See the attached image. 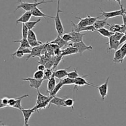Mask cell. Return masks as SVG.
I'll list each match as a JSON object with an SVG mask.
<instances>
[{
	"instance_id": "obj_41",
	"label": "cell",
	"mask_w": 126,
	"mask_h": 126,
	"mask_svg": "<svg viewBox=\"0 0 126 126\" xmlns=\"http://www.w3.org/2000/svg\"><path fill=\"white\" fill-rule=\"evenodd\" d=\"M74 101L71 98H66L65 100V105L66 107H71L74 109Z\"/></svg>"
},
{
	"instance_id": "obj_54",
	"label": "cell",
	"mask_w": 126,
	"mask_h": 126,
	"mask_svg": "<svg viewBox=\"0 0 126 126\" xmlns=\"http://www.w3.org/2000/svg\"><path fill=\"white\" fill-rule=\"evenodd\" d=\"M124 34H126V32H125V33H124Z\"/></svg>"
},
{
	"instance_id": "obj_10",
	"label": "cell",
	"mask_w": 126,
	"mask_h": 126,
	"mask_svg": "<svg viewBox=\"0 0 126 126\" xmlns=\"http://www.w3.org/2000/svg\"><path fill=\"white\" fill-rule=\"evenodd\" d=\"M66 97L63 98L57 97L56 96H53L50 101L49 107H50L51 105H56L58 107H66V105H65V100H66Z\"/></svg>"
},
{
	"instance_id": "obj_34",
	"label": "cell",
	"mask_w": 126,
	"mask_h": 126,
	"mask_svg": "<svg viewBox=\"0 0 126 126\" xmlns=\"http://www.w3.org/2000/svg\"><path fill=\"white\" fill-rule=\"evenodd\" d=\"M29 30V29L25 25V24H22V38H27Z\"/></svg>"
},
{
	"instance_id": "obj_13",
	"label": "cell",
	"mask_w": 126,
	"mask_h": 126,
	"mask_svg": "<svg viewBox=\"0 0 126 126\" xmlns=\"http://www.w3.org/2000/svg\"><path fill=\"white\" fill-rule=\"evenodd\" d=\"M69 33L72 36V40L71 42L72 43H77L83 41V37L86 35V33H82L73 30H72Z\"/></svg>"
},
{
	"instance_id": "obj_38",
	"label": "cell",
	"mask_w": 126,
	"mask_h": 126,
	"mask_svg": "<svg viewBox=\"0 0 126 126\" xmlns=\"http://www.w3.org/2000/svg\"><path fill=\"white\" fill-rule=\"evenodd\" d=\"M96 30L95 28L94 27L93 25H88V26H85L81 28L79 30V32H88V31H90V32H94Z\"/></svg>"
},
{
	"instance_id": "obj_49",
	"label": "cell",
	"mask_w": 126,
	"mask_h": 126,
	"mask_svg": "<svg viewBox=\"0 0 126 126\" xmlns=\"http://www.w3.org/2000/svg\"><path fill=\"white\" fill-rule=\"evenodd\" d=\"M122 21H123V24L126 26V14H125V13H124V14L122 16Z\"/></svg>"
},
{
	"instance_id": "obj_22",
	"label": "cell",
	"mask_w": 126,
	"mask_h": 126,
	"mask_svg": "<svg viewBox=\"0 0 126 126\" xmlns=\"http://www.w3.org/2000/svg\"><path fill=\"white\" fill-rule=\"evenodd\" d=\"M49 98V96H48L44 95V94H43L40 92L39 90H37V101H36V105H38V104L44 102L46 100H48Z\"/></svg>"
},
{
	"instance_id": "obj_39",
	"label": "cell",
	"mask_w": 126,
	"mask_h": 126,
	"mask_svg": "<svg viewBox=\"0 0 126 126\" xmlns=\"http://www.w3.org/2000/svg\"><path fill=\"white\" fill-rule=\"evenodd\" d=\"M79 76V74H78V72H77V70L76 69H74L73 71L68 72V74H67V77L71 79H76Z\"/></svg>"
},
{
	"instance_id": "obj_46",
	"label": "cell",
	"mask_w": 126,
	"mask_h": 126,
	"mask_svg": "<svg viewBox=\"0 0 126 126\" xmlns=\"http://www.w3.org/2000/svg\"><path fill=\"white\" fill-rule=\"evenodd\" d=\"M123 35L124 33H121V32H115V33H114V34L112 35V36L114 37L115 39H116L118 41H120V40L121 39V38H122Z\"/></svg>"
},
{
	"instance_id": "obj_48",
	"label": "cell",
	"mask_w": 126,
	"mask_h": 126,
	"mask_svg": "<svg viewBox=\"0 0 126 126\" xmlns=\"http://www.w3.org/2000/svg\"><path fill=\"white\" fill-rule=\"evenodd\" d=\"M38 71H44L46 69V67L45 65L43 64H40L38 65V67H37Z\"/></svg>"
},
{
	"instance_id": "obj_12",
	"label": "cell",
	"mask_w": 126,
	"mask_h": 126,
	"mask_svg": "<svg viewBox=\"0 0 126 126\" xmlns=\"http://www.w3.org/2000/svg\"><path fill=\"white\" fill-rule=\"evenodd\" d=\"M70 68H71V67H69L68 68L66 69H63L56 70L53 72V75L55 77V78L58 79L59 80L63 79L65 78L66 76H67V74H68L67 70L69 69Z\"/></svg>"
},
{
	"instance_id": "obj_3",
	"label": "cell",
	"mask_w": 126,
	"mask_h": 126,
	"mask_svg": "<svg viewBox=\"0 0 126 126\" xmlns=\"http://www.w3.org/2000/svg\"><path fill=\"white\" fill-rule=\"evenodd\" d=\"M101 10V13H100V15L101 16V17H104L106 19H111V18L116 17L120 16H122L124 14V11L126 9L123 8V6H121V9L119 10H116V11H109V12H105L102 10L101 8H100Z\"/></svg>"
},
{
	"instance_id": "obj_1",
	"label": "cell",
	"mask_w": 126,
	"mask_h": 126,
	"mask_svg": "<svg viewBox=\"0 0 126 126\" xmlns=\"http://www.w3.org/2000/svg\"><path fill=\"white\" fill-rule=\"evenodd\" d=\"M18 3H19V5L17 6L16 8L15 11L18 10L19 9H22L25 10V11H31L32 10H33L34 8H37L39 5H41L42 4H45V3H52L53 1H45L43 0H42V1L38 2L37 0H34L33 3H27V2H23L21 0H18Z\"/></svg>"
},
{
	"instance_id": "obj_30",
	"label": "cell",
	"mask_w": 126,
	"mask_h": 126,
	"mask_svg": "<svg viewBox=\"0 0 126 126\" xmlns=\"http://www.w3.org/2000/svg\"><path fill=\"white\" fill-rule=\"evenodd\" d=\"M41 20H42L41 19H38V20H35V21H30V22L29 21L28 22L25 23V25L27 27L29 30H32L33 28H35V27L36 26V25H37L38 22H40L41 21Z\"/></svg>"
},
{
	"instance_id": "obj_9",
	"label": "cell",
	"mask_w": 126,
	"mask_h": 126,
	"mask_svg": "<svg viewBox=\"0 0 126 126\" xmlns=\"http://www.w3.org/2000/svg\"><path fill=\"white\" fill-rule=\"evenodd\" d=\"M108 42L106 43V45H108L109 47L108 48V51H111V50H117L120 46L119 41L115 39L113 36H111L110 38H108Z\"/></svg>"
},
{
	"instance_id": "obj_29",
	"label": "cell",
	"mask_w": 126,
	"mask_h": 126,
	"mask_svg": "<svg viewBox=\"0 0 126 126\" xmlns=\"http://www.w3.org/2000/svg\"><path fill=\"white\" fill-rule=\"evenodd\" d=\"M107 25L110 27V31L115 33V32H120L121 30V25L119 24H114V25H111V24L108 23Z\"/></svg>"
},
{
	"instance_id": "obj_6",
	"label": "cell",
	"mask_w": 126,
	"mask_h": 126,
	"mask_svg": "<svg viewBox=\"0 0 126 126\" xmlns=\"http://www.w3.org/2000/svg\"><path fill=\"white\" fill-rule=\"evenodd\" d=\"M88 76H84L83 77H80L79 76L78 77L75 79V83H74V90H76L79 87H82V86L88 85V86H92V87H95V85H93V83H89L87 80L85 79V77H87Z\"/></svg>"
},
{
	"instance_id": "obj_26",
	"label": "cell",
	"mask_w": 126,
	"mask_h": 126,
	"mask_svg": "<svg viewBox=\"0 0 126 126\" xmlns=\"http://www.w3.org/2000/svg\"><path fill=\"white\" fill-rule=\"evenodd\" d=\"M27 97H29V94H25V95H22V96H20V97H18L17 98L15 105L13 106V108L18 109V110H21L23 108L22 106V100L23 98H24Z\"/></svg>"
},
{
	"instance_id": "obj_2",
	"label": "cell",
	"mask_w": 126,
	"mask_h": 126,
	"mask_svg": "<svg viewBox=\"0 0 126 126\" xmlns=\"http://www.w3.org/2000/svg\"><path fill=\"white\" fill-rule=\"evenodd\" d=\"M60 2L61 0H58L57 3V11L56 16L54 17V23H55V28L56 30L58 35L59 36H61L62 35L64 34V29L63 27V24H62L61 20L59 17V14L61 13H63V11L60 9Z\"/></svg>"
},
{
	"instance_id": "obj_51",
	"label": "cell",
	"mask_w": 126,
	"mask_h": 126,
	"mask_svg": "<svg viewBox=\"0 0 126 126\" xmlns=\"http://www.w3.org/2000/svg\"><path fill=\"white\" fill-rule=\"evenodd\" d=\"M115 1L118 3V4L120 6H122V4H121V0H115Z\"/></svg>"
},
{
	"instance_id": "obj_45",
	"label": "cell",
	"mask_w": 126,
	"mask_h": 126,
	"mask_svg": "<svg viewBox=\"0 0 126 126\" xmlns=\"http://www.w3.org/2000/svg\"><path fill=\"white\" fill-rule=\"evenodd\" d=\"M17 98H9V101H8V106L9 107L13 108V106L15 105L16 102Z\"/></svg>"
},
{
	"instance_id": "obj_33",
	"label": "cell",
	"mask_w": 126,
	"mask_h": 126,
	"mask_svg": "<svg viewBox=\"0 0 126 126\" xmlns=\"http://www.w3.org/2000/svg\"><path fill=\"white\" fill-rule=\"evenodd\" d=\"M28 42H29V45H30V46L31 47V48L38 47V46L42 45L43 44L42 42L38 41V40H28Z\"/></svg>"
},
{
	"instance_id": "obj_31",
	"label": "cell",
	"mask_w": 126,
	"mask_h": 126,
	"mask_svg": "<svg viewBox=\"0 0 126 126\" xmlns=\"http://www.w3.org/2000/svg\"><path fill=\"white\" fill-rule=\"evenodd\" d=\"M55 58H56V56L49 58L48 61L47 62V63L45 64V65L46 67V69L53 68V65H54V61H55Z\"/></svg>"
},
{
	"instance_id": "obj_7",
	"label": "cell",
	"mask_w": 126,
	"mask_h": 126,
	"mask_svg": "<svg viewBox=\"0 0 126 126\" xmlns=\"http://www.w3.org/2000/svg\"><path fill=\"white\" fill-rule=\"evenodd\" d=\"M46 43H43L42 45H40L38 47H33L31 49V53L29 54H28V56L26 58V61H28V59H30V58H35V57H40L42 55V50H43V48L45 46Z\"/></svg>"
},
{
	"instance_id": "obj_50",
	"label": "cell",
	"mask_w": 126,
	"mask_h": 126,
	"mask_svg": "<svg viewBox=\"0 0 126 126\" xmlns=\"http://www.w3.org/2000/svg\"><path fill=\"white\" fill-rule=\"evenodd\" d=\"M3 108H6V107L4 106V105H3V104L2 103L1 98H0V109Z\"/></svg>"
},
{
	"instance_id": "obj_35",
	"label": "cell",
	"mask_w": 126,
	"mask_h": 126,
	"mask_svg": "<svg viewBox=\"0 0 126 126\" xmlns=\"http://www.w3.org/2000/svg\"><path fill=\"white\" fill-rule=\"evenodd\" d=\"M44 77V71H37L33 74V78L37 80H42Z\"/></svg>"
},
{
	"instance_id": "obj_4",
	"label": "cell",
	"mask_w": 126,
	"mask_h": 126,
	"mask_svg": "<svg viewBox=\"0 0 126 126\" xmlns=\"http://www.w3.org/2000/svg\"><path fill=\"white\" fill-rule=\"evenodd\" d=\"M68 45L75 47V48L78 50V53H79L80 54H82L85 51L92 50V49H93V47L91 45H87L83 42V41H81V42H77V43H72V42H69Z\"/></svg>"
},
{
	"instance_id": "obj_25",
	"label": "cell",
	"mask_w": 126,
	"mask_h": 126,
	"mask_svg": "<svg viewBox=\"0 0 126 126\" xmlns=\"http://www.w3.org/2000/svg\"><path fill=\"white\" fill-rule=\"evenodd\" d=\"M13 42L14 43H20V47L25 48H31V47L29 45L28 42L27 38H22L20 40H13Z\"/></svg>"
},
{
	"instance_id": "obj_28",
	"label": "cell",
	"mask_w": 126,
	"mask_h": 126,
	"mask_svg": "<svg viewBox=\"0 0 126 126\" xmlns=\"http://www.w3.org/2000/svg\"><path fill=\"white\" fill-rule=\"evenodd\" d=\"M63 85H74L75 83V79L69 78V77H65V78L61 79Z\"/></svg>"
},
{
	"instance_id": "obj_53",
	"label": "cell",
	"mask_w": 126,
	"mask_h": 126,
	"mask_svg": "<svg viewBox=\"0 0 126 126\" xmlns=\"http://www.w3.org/2000/svg\"><path fill=\"white\" fill-rule=\"evenodd\" d=\"M6 126V125H4V124H3L1 125V126Z\"/></svg>"
},
{
	"instance_id": "obj_19",
	"label": "cell",
	"mask_w": 126,
	"mask_h": 126,
	"mask_svg": "<svg viewBox=\"0 0 126 126\" xmlns=\"http://www.w3.org/2000/svg\"><path fill=\"white\" fill-rule=\"evenodd\" d=\"M56 85V78L54 76V75L52 76V77L48 80V86H47V93L49 94V93L53 91V90L54 89V87H55Z\"/></svg>"
},
{
	"instance_id": "obj_55",
	"label": "cell",
	"mask_w": 126,
	"mask_h": 126,
	"mask_svg": "<svg viewBox=\"0 0 126 126\" xmlns=\"http://www.w3.org/2000/svg\"><path fill=\"white\" fill-rule=\"evenodd\" d=\"M43 1H45V0H43Z\"/></svg>"
},
{
	"instance_id": "obj_36",
	"label": "cell",
	"mask_w": 126,
	"mask_h": 126,
	"mask_svg": "<svg viewBox=\"0 0 126 126\" xmlns=\"http://www.w3.org/2000/svg\"><path fill=\"white\" fill-rule=\"evenodd\" d=\"M87 17H88V25H93V24H94V23L95 22H96L98 19H100V18L101 17V16H98V17H93L90 16V15L87 14Z\"/></svg>"
},
{
	"instance_id": "obj_8",
	"label": "cell",
	"mask_w": 126,
	"mask_h": 126,
	"mask_svg": "<svg viewBox=\"0 0 126 126\" xmlns=\"http://www.w3.org/2000/svg\"><path fill=\"white\" fill-rule=\"evenodd\" d=\"M23 81H28L30 82V86L31 88H35L36 90H39L40 87L42 85V83L43 82V79L42 80H37L35 78H32V77H27V78L22 79Z\"/></svg>"
},
{
	"instance_id": "obj_37",
	"label": "cell",
	"mask_w": 126,
	"mask_h": 126,
	"mask_svg": "<svg viewBox=\"0 0 126 126\" xmlns=\"http://www.w3.org/2000/svg\"><path fill=\"white\" fill-rule=\"evenodd\" d=\"M27 40H37V37L35 33L33 32V30H29V33L27 35Z\"/></svg>"
},
{
	"instance_id": "obj_18",
	"label": "cell",
	"mask_w": 126,
	"mask_h": 126,
	"mask_svg": "<svg viewBox=\"0 0 126 126\" xmlns=\"http://www.w3.org/2000/svg\"><path fill=\"white\" fill-rule=\"evenodd\" d=\"M49 43H52V44H56L59 47V48H61L63 47H64V46H67L68 45L69 43L68 42H65L64 40H63V38H61V37L59 35L57 36V37L56 38L55 40L51 41Z\"/></svg>"
},
{
	"instance_id": "obj_27",
	"label": "cell",
	"mask_w": 126,
	"mask_h": 126,
	"mask_svg": "<svg viewBox=\"0 0 126 126\" xmlns=\"http://www.w3.org/2000/svg\"><path fill=\"white\" fill-rule=\"evenodd\" d=\"M53 72L54 71L51 69H46L44 71V77H43V80H49L52 76L53 75Z\"/></svg>"
},
{
	"instance_id": "obj_15",
	"label": "cell",
	"mask_w": 126,
	"mask_h": 126,
	"mask_svg": "<svg viewBox=\"0 0 126 126\" xmlns=\"http://www.w3.org/2000/svg\"><path fill=\"white\" fill-rule=\"evenodd\" d=\"M32 14L31 11H25L22 15L20 16V18L16 20V24L17 25L19 23H22V24H25L28 22L31 19Z\"/></svg>"
},
{
	"instance_id": "obj_47",
	"label": "cell",
	"mask_w": 126,
	"mask_h": 126,
	"mask_svg": "<svg viewBox=\"0 0 126 126\" xmlns=\"http://www.w3.org/2000/svg\"><path fill=\"white\" fill-rule=\"evenodd\" d=\"M1 101H2V103L3 104V105H4L5 107H8V101H9V98L3 97V98H1Z\"/></svg>"
},
{
	"instance_id": "obj_11",
	"label": "cell",
	"mask_w": 126,
	"mask_h": 126,
	"mask_svg": "<svg viewBox=\"0 0 126 126\" xmlns=\"http://www.w3.org/2000/svg\"><path fill=\"white\" fill-rule=\"evenodd\" d=\"M21 112H22L23 116H24V124H28L30 118L31 117L32 115L33 114L34 112H36L35 109L31 108V109H24L22 108L21 110Z\"/></svg>"
},
{
	"instance_id": "obj_40",
	"label": "cell",
	"mask_w": 126,
	"mask_h": 126,
	"mask_svg": "<svg viewBox=\"0 0 126 126\" xmlns=\"http://www.w3.org/2000/svg\"><path fill=\"white\" fill-rule=\"evenodd\" d=\"M63 59V56H62L61 55L58 56H56L54 65H53V70H54H54L56 69L57 66H58V64H59V63L61 61L62 59Z\"/></svg>"
},
{
	"instance_id": "obj_17",
	"label": "cell",
	"mask_w": 126,
	"mask_h": 126,
	"mask_svg": "<svg viewBox=\"0 0 126 126\" xmlns=\"http://www.w3.org/2000/svg\"><path fill=\"white\" fill-rule=\"evenodd\" d=\"M52 98H53V96H49V98L47 100H46L45 101H44L43 103H41L40 104H38V105H36L33 107V108L35 109L36 112H39V110H42V109H46L47 107L49 108V103H50V101L52 99Z\"/></svg>"
},
{
	"instance_id": "obj_52",
	"label": "cell",
	"mask_w": 126,
	"mask_h": 126,
	"mask_svg": "<svg viewBox=\"0 0 126 126\" xmlns=\"http://www.w3.org/2000/svg\"><path fill=\"white\" fill-rule=\"evenodd\" d=\"M24 126H29V124H24Z\"/></svg>"
},
{
	"instance_id": "obj_44",
	"label": "cell",
	"mask_w": 126,
	"mask_h": 126,
	"mask_svg": "<svg viewBox=\"0 0 126 126\" xmlns=\"http://www.w3.org/2000/svg\"><path fill=\"white\" fill-rule=\"evenodd\" d=\"M120 50H121V54H122V59H124V58L126 57V42L122 44V45L120 48Z\"/></svg>"
},
{
	"instance_id": "obj_43",
	"label": "cell",
	"mask_w": 126,
	"mask_h": 126,
	"mask_svg": "<svg viewBox=\"0 0 126 126\" xmlns=\"http://www.w3.org/2000/svg\"><path fill=\"white\" fill-rule=\"evenodd\" d=\"M49 59V58H48L46 55H41L40 56V61H38V63L40 64L45 65V64L48 61Z\"/></svg>"
},
{
	"instance_id": "obj_20",
	"label": "cell",
	"mask_w": 126,
	"mask_h": 126,
	"mask_svg": "<svg viewBox=\"0 0 126 126\" xmlns=\"http://www.w3.org/2000/svg\"><path fill=\"white\" fill-rule=\"evenodd\" d=\"M97 30L98 32L102 37H105V38H110L111 36H112V35L114 34L113 32H111L110 30H108V29H106V28L105 27L101 28V29H98V30Z\"/></svg>"
},
{
	"instance_id": "obj_14",
	"label": "cell",
	"mask_w": 126,
	"mask_h": 126,
	"mask_svg": "<svg viewBox=\"0 0 126 126\" xmlns=\"http://www.w3.org/2000/svg\"><path fill=\"white\" fill-rule=\"evenodd\" d=\"M31 13H32V16L35 17H43L45 19H46V20H47V17L50 18V19H54V17L50 16L47 15V14H45V13H43V12H42V11L38 8V7L34 8L33 10H32Z\"/></svg>"
},
{
	"instance_id": "obj_42",
	"label": "cell",
	"mask_w": 126,
	"mask_h": 126,
	"mask_svg": "<svg viewBox=\"0 0 126 126\" xmlns=\"http://www.w3.org/2000/svg\"><path fill=\"white\" fill-rule=\"evenodd\" d=\"M61 37L63 38V40H64L66 42H68V43L71 42L72 40V36L71 35L70 33H64Z\"/></svg>"
},
{
	"instance_id": "obj_32",
	"label": "cell",
	"mask_w": 126,
	"mask_h": 126,
	"mask_svg": "<svg viewBox=\"0 0 126 126\" xmlns=\"http://www.w3.org/2000/svg\"><path fill=\"white\" fill-rule=\"evenodd\" d=\"M24 54H25L24 53L23 51L22 50V48H20V47H19V48H18V49H17L16 51V52H14L13 54H11V56L13 57H14V56H16L17 58H22L23 56H24Z\"/></svg>"
},
{
	"instance_id": "obj_5",
	"label": "cell",
	"mask_w": 126,
	"mask_h": 126,
	"mask_svg": "<svg viewBox=\"0 0 126 126\" xmlns=\"http://www.w3.org/2000/svg\"><path fill=\"white\" fill-rule=\"evenodd\" d=\"M110 77H108L106 79V82L103 84L101 85L100 86H95L94 88H96L99 91L100 96L103 100H105V98L108 96V82Z\"/></svg>"
},
{
	"instance_id": "obj_23",
	"label": "cell",
	"mask_w": 126,
	"mask_h": 126,
	"mask_svg": "<svg viewBox=\"0 0 126 126\" xmlns=\"http://www.w3.org/2000/svg\"><path fill=\"white\" fill-rule=\"evenodd\" d=\"M106 20H107V19H103V20H99V19H98V20L93 24V26L95 28L96 30H98V29H101V28L105 27V25H107L108 24Z\"/></svg>"
},
{
	"instance_id": "obj_16",
	"label": "cell",
	"mask_w": 126,
	"mask_h": 126,
	"mask_svg": "<svg viewBox=\"0 0 126 126\" xmlns=\"http://www.w3.org/2000/svg\"><path fill=\"white\" fill-rule=\"evenodd\" d=\"M77 53H78V50H77L75 47L68 45L67 48L62 50L61 54V55L62 56L64 57L65 56L72 55V54H77Z\"/></svg>"
},
{
	"instance_id": "obj_24",
	"label": "cell",
	"mask_w": 126,
	"mask_h": 126,
	"mask_svg": "<svg viewBox=\"0 0 126 126\" xmlns=\"http://www.w3.org/2000/svg\"><path fill=\"white\" fill-rule=\"evenodd\" d=\"M63 86H64V85H63V83H62L61 80H59V82H58V83H57V84L56 85L55 87H54V89L53 90V91H52L51 93H49V96H53H53H55L57 94V93H58V92L60 90L61 88L62 87H63Z\"/></svg>"
},
{
	"instance_id": "obj_21",
	"label": "cell",
	"mask_w": 126,
	"mask_h": 126,
	"mask_svg": "<svg viewBox=\"0 0 126 126\" xmlns=\"http://www.w3.org/2000/svg\"><path fill=\"white\" fill-rule=\"evenodd\" d=\"M124 59H122V54L120 49H118L115 51L114 56L112 59V62L114 63H122Z\"/></svg>"
}]
</instances>
